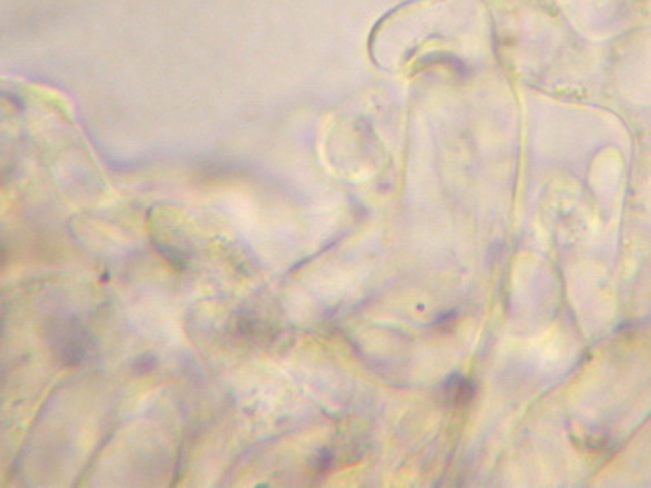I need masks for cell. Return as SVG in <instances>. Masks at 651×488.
I'll return each instance as SVG.
<instances>
[{"mask_svg":"<svg viewBox=\"0 0 651 488\" xmlns=\"http://www.w3.org/2000/svg\"><path fill=\"white\" fill-rule=\"evenodd\" d=\"M445 393L446 396L452 400L453 403H464L467 402L474 393V387L469 380L462 379V377L455 376L445 383Z\"/></svg>","mask_w":651,"mask_h":488,"instance_id":"obj_1","label":"cell"}]
</instances>
